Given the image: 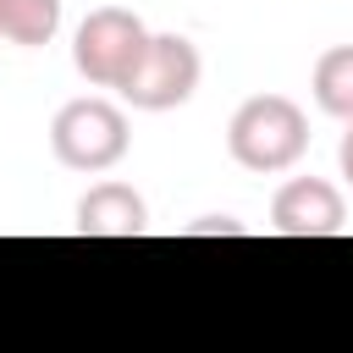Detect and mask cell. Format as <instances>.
<instances>
[{"label":"cell","mask_w":353,"mask_h":353,"mask_svg":"<svg viewBox=\"0 0 353 353\" xmlns=\"http://www.w3.org/2000/svg\"><path fill=\"white\" fill-rule=\"evenodd\" d=\"M226 149H232V160L243 171L276 176V171H287V165L303 160V149H309V116L287 94H254V99H243L232 110Z\"/></svg>","instance_id":"cell-1"},{"label":"cell","mask_w":353,"mask_h":353,"mask_svg":"<svg viewBox=\"0 0 353 353\" xmlns=\"http://www.w3.org/2000/svg\"><path fill=\"white\" fill-rule=\"evenodd\" d=\"M132 143V127H127V110L99 99V94H83V99H66L50 121V149L66 171H110Z\"/></svg>","instance_id":"cell-2"},{"label":"cell","mask_w":353,"mask_h":353,"mask_svg":"<svg viewBox=\"0 0 353 353\" xmlns=\"http://www.w3.org/2000/svg\"><path fill=\"white\" fill-rule=\"evenodd\" d=\"M149 39H154V33H149L127 6H94V11L77 22V33H72V66H77L94 88H116V94H121V83L138 72Z\"/></svg>","instance_id":"cell-3"},{"label":"cell","mask_w":353,"mask_h":353,"mask_svg":"<svg viewBox=\"0 0 353 353\" xmlns=\"http://www.w3.org/2000/svg\"><path fill=\"white\" fill-rule=\"evenodd\" d=\"M199 72H204V61H199L193 39H182V33H154L149 50H143V61H138V72L121 83V99H127L132 110H176V105L193 99Z\"/></svg>","instance_id":"cell-4"},{"label":"cell","mask_w":353,"mask_h":353,"mask_svg":"<svg viewBox=\"0 0 353 353\" xmlns=\"http://www.w3.org/2000/svg\"><path fill=\"white\" fill-rule=\"evenodd\" d=\"M270 226L281 237H336L347 226V204L320 176H292L270 199Z\"/></svg>","instance_id":"cell-5"},{"label":"cell","mask_w":353,"mask_h":353,"mask_svg":"<svg viewBox=\"0 0 353 353\" xmlns=\"http://www.w3.org/2000/svg\"><path fill=\"white\" fill-rule=\"evenodd\" d=\"M149 204L127 182H99L77 199V237H143Z\"/></svg>","instance_id":"cell-6"},{"label":"cell","mask_w":353,"mask_h":353,"mask_svg":"<svg viewBox=\"0 0 353 353\" xmlns=\"http://www.w3.org/2000/svg\"><path fill=\"white\" fill-rule=\"evenodd\" d=\"M61 33V0H0V39L39 50Z\"/></svg>","instance_id":"cell-7"},{"label":"cell","mask_w":353,"mask_h":353,"mask_svg":"<svg viewBox=\"0 0 353 353\" xmlns=\"http://www.w3.org/2000/svg\"><path fill=\"white\" fill-rule=\"evenodd\" d=\"M314 105L336 121H353V44H331L314 61Z\"/></svg>","instance_id":"cell-8"},{"label":"cell","mask_w":353,"mask_h":353,"mask_svg":"<svg viewBox=\"0 0 353 353\" xmlns=\"http://www.w3.org/2000/svg\"><path fill=\"white\" fill-rule=\"evenodd\" d=\"M243 237V221H232V215H204V221H193L188 226V237Z\"/></svg>","instance_id":"cell-9"},{"label":"cell","mask_w":353,"mask_h":353,"mask_svg":"<svg viewBox=\"0 0 353 353\" xmlns=\"http://www.w3.org/2000/svg\"><path fill=\"white\" fill-rule=\"evenodd\" d=\"M336 165H342V176H347V188H353V121H347V132H342V149H336Z\"/></svg>","instance_id":"cell-10"}]
</instances>
